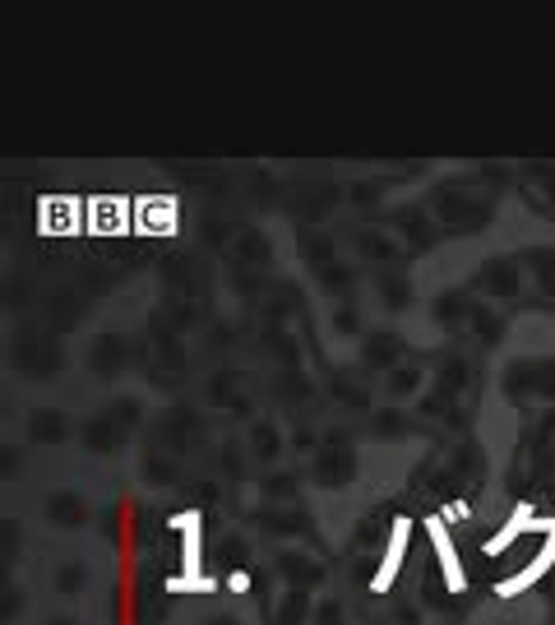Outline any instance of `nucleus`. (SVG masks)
<instances>
[{
    "label": "nucleus",
    "instance_id": "f257e3e1",
    "mask_svg": "<svg viewBox=\"0 0 555 625\" xmlns=\"http://www.w3.org/2000/svg\"><path fill=\"white\" fill-rule=\"evenodd\" d=\"M167 528L181 533V575L167 579V594H214V579L204 575V561H199V528H204V519L195 510H185L177 519H167Z\"/></svg>",
    "mask_w": 555,
    "mask_h": 625
},
{
    "label": "nucleus",
    "instance_id": "f03ea898",
    "mask_svg": "<svg viewBox=\"0 0 555 625\" xmlns=\"http://www.w3.org/2000/svg\"><path fill=\"white\" fill-rule=\"evenodd\" d=\"M426 533H430V543H436V561H440V575H444V594H463V588H467V570H463V561H459L454 543H449L444 519H426Z\"/></svg>",
    "mask_w": 555,
    "mask_h": 625
},
{
    "label": "nucleus",
    "instance_id": "7ed1b4c3",
    "mask_svg": "<svg viewBox=\"0 0 555 625\" xmlns=\"http://www.w3.org/2000/svg\"><path fill=\"white\" fill-rule=\"evenodd\" d=\"M408 533H412L408 519H393V533H389L385 556H379V570H375V579H371V594H389V588H393L398 570H403V556H408Z\"/></svg>",
    "mask_w": 555,
    "mask_h": 625
},
{
    "label": "nucleus",
    "instance_id": "20e7f679",
    "mask_svg": "<svg viewBox=\"0 0 555 625\" xmlns=\"http://www.w3.org/2000/svg\"><path fill=\"white\" fill-rule=\"evenodd\" d=\"M555 565V528H551V537H546V547L537 551V561H528L524 570H518V575H509L505 584H495V594L500 598H518V594H528V588H537L546 579V570Z\"/></svg>",
    "mask_w": 555,
    "mask_h": 625
},
{
    "label": "nucleus",
    "instance_id": "39448f33",
    "mask_svg": "<svg viewBox=\"0 0 555 625\" xmlns=\"http://www.w3.org/2000/svg\"><path fill=\"white\" fill-rule=\"evenodd\" d=\"M551 524V519H537L528 506H514V514L505 519V528H500L495 537H486V547H481V556H491V561H495V556H505L514 543H518V537H524L528 528H546Z\"/></svg>",
    "mask_w": 555,
    "mask_h": 625
},
{
    "label": "nucleus",
    "instance_id": "423d86ee",
    "mask_svg": "<svg viewBox=\"0 0 555 625\" xmlns=\"http://www.w3.org/2000/svg\"><path fill=\"white\" fill-rule=\"evenodd\" d=\"M477 283H481L486 297H518V292H524V278H518L514 259H486Z\"/></svg>",
    "mask_w": 555,
    "mask_h": 625
},
{
    "label": "nucleus",
    "instance_id": "0eeeda50",
    "mask_svg": "<svg viewBox=\"0 0 555 625\" xmlns=\"http://www.w3.org/2000/svg\"><path fill=\"white\" fill-rule=\"evenodd\" d=\"M278 575H283L292 588H320L324 584V565L306 551H283L278 556Z\"/></svg>",
    "mask_w": 555,
    "mask_h": 625
},
{
    "label": "nucleus",
    "instance_id": "6e6552de",
    "mask_svg": "<svg viewBox=\"0 0 555 625\" xmlns=\"http://www.w3.org/2000/svg\"><path fill=\"white\" fill-rule=\"evenodd\" d=\"M352 473H357V459L347 455V449H338V445L324 449V455L315 459V482H320V486H343Z\"/></svg>",
    "mask_w": 555,
    "mask_h": 625
},
{
    "label": "nucleus",
    "instance_id": "1a4fd4ad",
    "mask_svg": "<svg viewBox=\"0 0 555 625\" xmlns=\"http://www.w3.org/2000/svg\"><path fill=\"white\" fill-rule=\"evenodd\" d=\"M47 519L56 528H79L83 519H89V506H83V496H75V492H56L47 500Z\"/></svg>",
    "mask_w": 555,
    "mask_h": 625
},
{
    "label": "nucleus",
    "instance_id": "9d476101",
    "mask_svg": "<svg viewBox=\"0 0 555 625\" xmlns=\"http://www.w3.org/2000/svg\"><path fill=\"white\" fill-rule=\"evenodd\" d=\"M134 218H139V228H144V232H171V228H177V204H171V200H139Z\"/></svg>",
    "mask_w": 555,
    "mask_h": 625
},
{
    "label": "nucleus",
    "instance_id": "9b49d317",
    "mask_svg": "<svg viewBox=\"0 0 555 625\" xmlns=\"http://www.w3.org/2000/svg\"><path fill=\"white\" fill-rule=\"evenodd\" d=\"M120 436H126V431H120V422L112 412H102V417H93V422L83 426V445L98 449V455H112V449L120 445Z\"/></svg>",
    "mask_w": 555,
    "mask_h": 625
},
{
    "label": "nucleus",
    "instance_id": "f8f14e48",
    "mask_svg": "<svg viewBox=\"0 0 555 625\" xmlns=\"http://www.w3.org/2000/svg\"><path fill=\"white\" fill-rule=\"evenodd\" d=\"M65 431H69L65 412L42 408V412H33V422H28V441H38V445H56V441H65Z\"/></svg>",
    "mask_w": 555,
    "mask_h": 625
},
{
    "label": "nucleus",
    "instance_id": "ddd939ff",
    "mask_svg": "<svg viewBox=\"0 0 555 625\" xmlns=\"http://www.w3.org/2000/svg\"><path fill=\"white\" fill-rule=\"evenodd\" d=\"M116 214H130V204H120V200H93V204H89V228H93V232H126L130 222H120Z\"/></svg>",
    "mask_w": 555,
    "mask_h": 625
},
{
    "label": "nucleus",
    "instance_id": "4468645a",
    "mask_svg": "<svg viewBox=\"0 0 555 625\" xmlns=\"http://www.w3.org/2000/svg\"><path fill=\"white\" fill-rule=\"evenodd\" d=\"M398 353H403L398 334H371L366 339V367H375V371H393L398 367Z\"/></svg>",
    "mask_w": 555,
    "mask_h": 625
},
{
    "label": "nucleus",
    "instance_id": "2eb2a0df",
    "mask_svg": "<svg viewBox=\"0 0 555 625\" xmlns=\"http://www.w3.org/2000/svg\"><path fill=\"white\" fill-rule=\"evenodd\" d=\"M306 616H315V602H310V588H287L283 607H278V621H283V625H301Z\"/></svg>",
    "mask_w": 555,
    "mask_h": 625
},
{
    "label": "nucleus",
    "instance_id": "dca6fc26",
    "mask_svg": "<svg viewBox=\"0 0 555 625\" xmlns=\"http://www.w3.org/2000/svg\"><path fill=\"white\" fill-rule=\"evenodd\" d=\"M278 449H283V436H278V426L259 422V426L250 431V455H255L259 463H273V459H278Z\"/></svg>",
    "mask_w": 555,
    "mask_h": 625
},
{
    "label": "nucleus",
    "instance_id": "f3484780",
    "mask_svg": "<svg viewBox=\"0 0 555 625\" xmlns=\"http://www.w3.org/2000/svg\"><path fill=\"white\" fill-rule=\"evenodd\" d=\"M371 431L379 441H403L408 436V417L398 412V408H379L375 417H371Z\"/></svg>",
    "mask_w": 555,
    "mask_h": 625
},
{
    "label": "nucleus",
    "instance_id": "a211bd4d",
    "mask_svg": "<svg viewBox=\"0 0 555 625\" xmlns=\"http://www.w3.org/2000/svg\"><path fill=\"white\" fill-rule=\"evenodd\" d=\"M259 524H264L269 533H306L310 528L297 510H259Z\"/></svg>",
    "mask_w": 555,
    "mask_h": 625
},
{
    "label": "nucleus",
    "instance_id": "6ab92c4d",
    "mask_svg": "<svg viewBox=\"0 0 555 625\" xmlns=\"http://www.w3.org/2000/svg\"><path fill=\"white\" fill-rule=\"evenodd\" d=\"M524 265H528L537 278H542V288H546V292H555V251H528Z\"/></svg>",
    "mask_w": 555,
    "mask_h": 625
},
{
    "label": "nucleus",
    "instance_id": "aec40b11",
    "mask_svg": "<svg viewBox=\"0 0 555 625\" xmlns=\"http://www.w3.org/2000/svg\"><path fill=\"white\" fill-rule=\"evenodd\" d=\"M83 584H89V565L69 561V565H61V570H56V588H61V594H79Z\"/></svg>",
    "mask_w": 555,
    "mask_h": 625
},
{
    "label": "nucleus",
    "instance_id": "412c9836",
    "mask_svg": "<svg viewBox=\"0 0 555 625\" xmlns=\"http://www.w3.org/2000/svg\"><path fill=\"white\" fill-rule=\"evenodd\" d=\"M416 385H422V371H416V367H398V371H389V394H393V398L412 394Z\"/></svg>",
    "mask_w": 555,
    "mask_h": 625
},
{
    "label": "nucleus",
    "instance_id": "4be33fe9",
    "mask_svg": "<svg viewBox=\"0 0 555 625\" xmlns=\"http://www.w3.org/2000/svg\"><path fill=\"white\" fill-rule=\"evenodd\" d=\"M379 302H385L389 310H403L408 306V283H403V278H385V283H379Z\"/></svg>",
    "mask_w": 555,
    "mask_h": 625
},
{
    "label": "nucleus",
    "instance_id": "5701e85b",
    "mask_svg": "<svg viewBox=\"0 0 555 625\" xmlns=\"http://www.w3.org/2000/svg\"><path fill=\"white\" fill-rule=\"evenodd\" d=\"M144 473H149V482L171 486V482H177V463H171V459H163V455H153V459L144 463Z\"/></svg>",
    "mask_w": 555,
    "mask_h": 625
},
{
    "label": "nucleus",
    "instance_id": "b1692460",
    "mask_svg": "<svg viewBox=\"0 0 555 625\" xmlns=\"http://www.w3.org/2000/svg\"><path fill=\"white\" fill-rule=\"evenodd\" d=\"M264 496H273V500H292V496H297V477H292V473H273V477H264Z\"/></svg>",
    "mask_w": 555,
    "mask_h": 625
},
{
    "label": "nucleus",
    "instance_id": "393cba45",
    "mask_svg": "<svg viewBox=\"0 0 555 625\" xmlns=\"http://www.w3.org/2000/svg\"><path fill=\"white\" fill-rule=\"evenodd\" d=\"M315 625H343V602L338 598H324V602H315V616H310Z\"/></svg>",
    "mask_w": 555,
    "mask_h": 625
},
{
    "label": "nucleus",
    "instance_id": "a878e982",
    "mask_svg": "<svg viewBox=\"0 0 555 625\" xmlns=\"http://www.w3.org/2000/svg\"><path fill=\"white\" fill-rule=\"evenodd\" d=\"M301 251H306V259H310V265H324V259H328V241L324 237H301Z\"/></svg>",
    "mask_w": 555,
    "mask_h": 625
},
{
    "label": "nucleus",
    "instance_id": "bb28decb",
    "mask_svg": "<svg viewBox=\"0 0 555 625\" xmlns=\"http://www.w3.org/2000/svg\"><path fill=\"white\" fill-rule=\"evenodd\" d=\"M361 251H366L371 259H393V241H385V237H361Z\"/></svg>",
    "mask_w": 555,
    "mask_h": 625
},
{
    "label": "nucleus",
    "instance_id": "cd10ccee",
    "mask_svg": "<svg viewBox=\"0 0 555 625\" xmlns=\"http://www.w3.org/2000/svg\"><path fill=\"white\" fill-rule=\"evenodd\" d=\"M338 398L347 408H366V390H357V385H347V380H338Z\"/></svg>",
    "mask_w": 555,
    "mask_h": 625
},
{
    "label": "nucleus",
    "instance_id": "c85d7f7f",
    "mask_svg": "<svg viewBox=\"0 0 555 625\" xmlns=\"http://www.w3.org/2000/svg\"><path fill=\"white\" fill-rule=\"evenodd\" d=\"M338 334H357V329H361V316H357V310H338Z\"/></svg>",
    "mask_w": 555,
    "mask_h": 625
},
{
    "label": "nucleus",
    "instance_id": "c756f323",
    "mask_svg": "<svg viewBox=\"0 0 555 625\" xmlns=\"http://www.w3.org/2000/svg\"><path fill=\"white\" fill-rule=\"evenodd\" d=\"M14 612H24V594H20L14 584H5V621H10Z\"/></svg>",
    "mask_w": 555,
    "mask_h": 625
},
{
    "label": "nucleus",
    "instance_id": "7c9ffc66",
    "mask_svg": "<svg viewBox=\"0 0 555 625\" xmlns=\"http://www.w3.org/2000/svg\"><path fill=\"white\" fill-rule=\"evenodd\" d=\"M222 556L236 561V556H246V543H241V537H222Z\"/></svg>",
    "mask_w": 555,
    "mask_h": 625
},
{
    "label": "nucleus",
    "instance_id": "2f4dec72",
    "mask_svg": "<svg viewBox=\"0 0 555 625\" xmlns=\"http://www.w3.org/2000/svg\"><path fill=\"white\" fill-rule=\"evenodd\" d=\"M51 625H75V621H51Z\"/></svg>",
    "mask_w": 555,
    "mask_h": 625
}]
</instances>
